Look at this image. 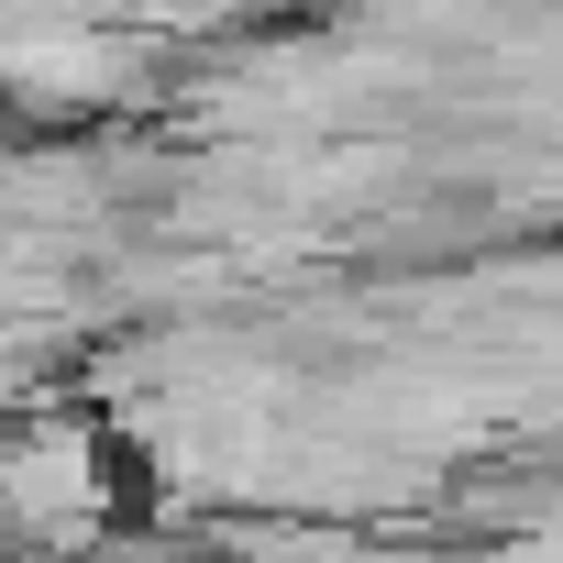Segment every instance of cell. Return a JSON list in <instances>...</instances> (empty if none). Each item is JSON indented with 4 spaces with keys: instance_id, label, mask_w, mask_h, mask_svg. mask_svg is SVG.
Masks as SVG:
<instances>
[{
    "instance_id": "obj_1",
    "label": "cell",
    "mask_w": 563,
    "mask_h": 563,
    "mask_svg": "<svg viewBox=\"0 0 563 563\" xmlns=\"http://www.w3.org/2000/svg\"><path fill=\"white\" fill-rule=\"evenodd\" d=\"M12 497H23V519H34V530H56V541H67V519H89V453H78L67 431H45V442L12 464Z\"/></svg>"
}]
</instances>
